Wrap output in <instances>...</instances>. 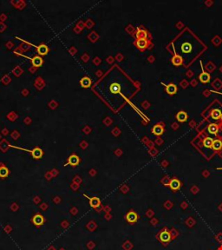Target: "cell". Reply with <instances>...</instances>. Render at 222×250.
<instances>
[{
    "instance_id": "obj_1",
    "label": "cell",
    "mask_w": 222,
    "mask_h": 250,
    "mask_svg": "<svg viewBox=\"0 0 222 250\" xmlns=\"http://www.w3.org/2000/svg\"><path fill=\"white\" fill-rule=\"evenodd\" d=\"M157 238L158 240L163 243V244H168L171 240H172V236H171V234H170L169 230L168 229V228H163L158 234L157 236Z\"/></svg>"
},
{
    "instance_id": "obj_2",
    "label": "cell",
    "mask_w": 222,
    "mask_h": 250,
    "mask_svg": "<svg viewBox=\"0 0 222 250\" xmlns=\"http://www.w3.org/2000/svg\"><path fill=\"white\" fill-rule=\"evenodd\" d=\"M138 218H139V216H138L137 213H136V212H135L134 210L129 211V212L127 213L126 216H125L126 221H127V222H128L129 224L135 223V222L138 221Z\"/></svg>"
},
{
    "instance_id": "obj_3",
    "label": "cell",
    "mask_w": 222,
    "mask_h": 250,
    "mask_svg": "<svg viewBox=\"0 0 222 250\" xmlns=\"http://www.w3.org/2000/svg\"><path fill=\"white\" fill-rule=\"evenodd\" d=\"M168 187H169L171 190H173V191H177V190H179V189L181 188V187H182V183H181V181H180L179 179H177V178H173V179L170 180L169 183H168Z\"/></svg>"
},
{
    "instance_id": "obj_4",
    "label": "cell",
    "mask_w": 222,
    "mask_h": 250,
    "mask_svg": "<svg viewBox=\"0 0 222 250\" xmlns=\"http://www.w3.org/2000/svg\"><path fill=\"white\" fill-rule=\"evenodd\" d=\"M32 223L36 227H40L44 223V218L41 214H36L32 217Z\"/></svg>"
},
{
    "instance_id": "obj_5",
    "label": "cell",
    "mask_w": 222,
    "mask_h": 250,
    "mask_svg": "<svg viewBox=\"0 0 222 250\" xmlns=\"http://www.w3.org/2000/svg\"><path fill=\"white\" fill-rule=\"evenodd\" d=\"M83 196L87 198V199H89V202H90V205L91 208H93V209H96V208H98V207L100 206L101 201H100V199L98 197H95V196H94V197H90V196H88L87 195H83Z\"/></svg>"
},
{
    "instance_id": "obj_6",
    "label": "cell",
    "mask_w": 222,
    "mask_h": 250,
    "mask_svg": "<svg viewBox=\"0 0 222 250\" xmlns=\"http://www.w3.org/2000/svg\"><path fill=\"white\" fill-rule=\"evenodd\" d=\"M79 162H80V159H79L78 157H77V155L73 154V155H71V156L69 157L68 162L65 163V166H67V165L77 166V165H78Z\"/></svg>"
},
{
    "instance_id": "obj_7",
    "label": "cell",
    "mask_w": 222,
    "mask_h": 250,
    "mask_svg": "<svg viewBox=\"0 0 222 250\" xmlns=\"http://www.w3.org/2000/svg\"><path fill=\"white\" fill-rule=\"evenodd\" d=\"M25 150L31 153V156L34 159H40L43 157V150L40 148H35L32 150H28V149H25Z\"/></svg>"
},
{
    "instance_id": "obj_8",
    "label": "cell",
    "mask_w": 222,
    "mask_h": 250,
    "mask_svg": "<svg viewBox=\"0 0 222 250\" xmlns=\"http://www.w3.org/2000/svg\"><path fill=\"white\" fill-rule=\"evenodd\" d=\"M165 87H166V91L168 93L169 95H174L175 93L177 92V86L174 83H169L168 85H166L165 83H161Z\"/></svg>"
},
{
    "instance_id": "obj_9",
    "label": "cell",
    "mask_w": 222,
    "mask_h": 250,
    "mask_svg": "<svg viewBox=\"0 0 222 250\" xmlns=\"http://www.w3.org/2000/svg\"><path fill=\"white\" fill-rule=\"evenodd\" d=\"M199 79H200V81L201 83H208L209 81H210L211 76H210L209 73L204 71V70H202V72H201V73L200 74V76H199Z\"/></svg>"
},
{
    "instance_id": "obj_10",
    "label": "cell",
    "mask_w": 222,
    "mask_h": 250,
    "mask_svg": "<svg viewBox=\"0 0 222 250\" xmlns=\"http://www.w3.org/2000/svg\"><path fill=\"white\" fill-rule=\"evenodd\" d=\"M171 61H172V64L175 66L182 65L183 63L182 57L180 55H178V54H175V55L172 57V60H171Z\"/></svg>"
},
{
    "instance_id": "obj_11",
    "label": "cell",
    "mask_w": 222,
    "mask_h": 250,
    "mask_svg": "<svg viewBox=\"0 0 222 250\" xmlns=\"http://www.w3.org/2000/svg\"><path fill=\"white\" fill-rule=\"evenodd\" d=\"M152 132L153 134H155V136H161L164 132V129H163V126L161 125V124H155L153 129H152Z\"/></svg>"
},
{
    "instance_id": "obj_12",
    "label": "cell",
    "mask_w": 222,
    "mask_h": 250,
    "mask_svg": "<svg viewBox=\"0 0 222 250\" xmlns=\"http://www.w3.org/2000/svg\"><path fill=\"white\" fill-rule=\"evenodd\" d=\"M136 46L140 50H144L148 46V40L145 38H140L136 40Z\"/></svg>"
},
{
    "instance_id": "obj_13",
    "label": "cell",
    "mask_w": 222,
    "mask_h": 250,
    "mask_svg": "<svg viewBox=\"0 0 222 250\" xmlns=\"http://www.w3.org/2000/svg\"><path fill=\"white\" fill-rule=\"evenodd\" d=\"M31 60V63H32V65L35 66V67H40V66L43 64V59L42 57H39V56H35L33 57L32 58H30Z\"/></svg>"
},
{
    "instance_id": "obj_14",
    "label": "cell",
    "mask_w": 222,
    "mask_h": 250,
    "mask_svg": "<svg viewBox=\"0 0 222 250\" xmlns=\"http://www.w3.org/2000/svg\"><path fill=\"white\" fill-rule=\"evenodd\" d=\"M80 84L82 88H89L91 85V80L88 77H84L80 80Z\"/></svg>"
},
{
    "instance_id": "obj_15",
    "label": "cell",
    "mask_w": 222,
    "mask_h": 250,
    "mask_svg": "<svg viewBox=\"0 0 222 250\" xmlns=\"http://www.w3.org/2000/svg\"><path fill=\"white\" fill-rule=\"evenodd\" d=\"M37 48H38V52L40 56H45V55H47V53L49 52V48L45 44H41Z\"/></svg>"
},
{
    "instance_id": "obj_16",
    "label": "cell",
    "mask_w": 222,
    "mask_h": 250,
    "mask_svg": "<svg viewBox=\"0 0 222 250\" xmlns=\"http://www.w3.org/2000/svg\"><path fill=\"white\" fill-rule=\"evenodd\" d=\"M187 117H188V116H187V114L185 111H180V112H178L177 115H176V119H177V121H178V122H186V121L187 120Z\"/></svg>"
},
{
    "instance_id": "obj_17",
    "label": "cell",
    "mask_w": 222,
    "mask_h": 250,
    "mask_svg": "<svg viewBox=\"0 0 222 250\" xmlns=\"http://www.w3.org/2000/svg\"><path fill=\"white\" fill-rule=\"evenodd\" d=\"M221 115H222L221 110V109H213V110H212V112H211V117H212V118L214 119V120L221 119Z\"/></svg>"
},
{
    "instance_id": "obj_18",
    "label": "cell",
    "mask_w": 222,
    "mask_h": 250,
    "mask_svg": "<svg viewBox=\"0 0 222 250\" xmlns=\"http://www.w3.org/2000/svg\"><path fill=\"white\" fill-rule=\"evenodd\" d=\"M212 149L215 151H218V150H221L222 149V142L221 140L219 139H216V140H213V145H212Z\"/></svg>"
},
{
    "instance_id": "obj_19",
    "label": "cell",
    "mask_w": 222,
    "mask_h": 250,
    "mask_svg": "<svg viewBox=\"0 0 222 250\" xmlns=\"http://www.w3.org/2000/svg\"><path fill=\"white\" fill-rule=\"evenodd\" d=\"M109 91H111L112 93L114 94H117V93H120V91H121V86L120 84L117 83H114L110 85L109 87Z\"/></svg>"
},
{
    "instance_id": "obj_20",
    "label": "cell",
    "mask_w": 222,
    "mask_h": 250,
    "mask_svg": "<svg viewBox=\"0 0 222 250\" xmlns=\"http://www.w3.org/2000/svg\"><path fill=\"white\" fill-rule=\"evenodd\" d=\"M182 51L184 53H190L192 51V44L190 43H184L182 45Z\"/></svg>"
},
{
    "instance_id": "obj_21",
    "label": "cell",
    "mask_w": 222,
    "mask_h": 250,
    "mask_svg": "<svg viewBox=\"0 0 222 250\" xmlns=\"http://www.w3.org/2000/svg\"><path fill=\"white\" fill-rule=\"evenodd\" d=\"M218 130H219V127H218V125L215 124V123H211L208 126V132L209 133H211V134L215 135V134L218 133Z\"/></svg>"
},
{
    "instance_id": "obj_22",
    "label": "cell",
    "mask_w": 222,
    "mask_h": 250,
    "mask_svg": "<svg viewBox=\"0 0 222 250\" xmlns=\"http://www.w3.org/2000/svg\"><path fill=\"white\" fill-rule=\"evenodd\" d=\"M9 175V170L5 166L0 167V177L1 178H5Z\"/></svg>"
},
{
    "instance_id": "obj_23",
    "label": "cell",
    "mask_w": 222,
    "mask_h": 250,
    "mask_svg": "<svg viewBox=\"0 0 222 250\" xmlns=\"http://www.w3.org/2000/svg\"><path fill=\"white\" fill-rule=\"evenodd\" d=\"M213 140L211 138V137H206L204 140H203V146L205 147V148H208V149H210V148H212V145H213Z\"/></svg>"
},
{
    "instance_id": "obj_24",
    "label": "cell",
    "mask_w": 222,
    "mask_h": 250,
    "mask_svg": "<svg viewBox=\"0 0 222 250\" xmlns=\"http://www.w3.org/2000/svg\"><path fill=\"white\" fill-rule=\"evenodd\" d=\"M147 36H148V33L146 30H138L137 33H136V38L137 39H140V38H147Z\"/></svg>"
},
{
    "instance_id": "obj_25",
    "label": "cell",
    "mask_w": 222,
    "mask_h": 250,
    "mask_svg": "<svg viewBox=\"0 0 222 250\" xmlns=\"http://www.w3.org/2000/svg\"><path fill=\"white\" fill-rule=\"evenodd\" d=\"M221 120H222V115H221Z\"/></svg>"
}]
</instances>
